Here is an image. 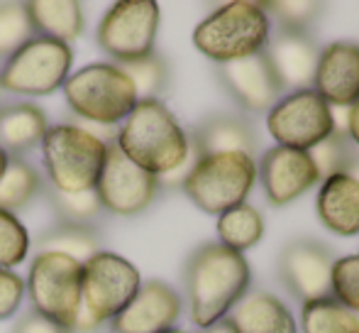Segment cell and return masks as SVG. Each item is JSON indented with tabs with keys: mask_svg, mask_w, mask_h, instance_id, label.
<instances>
[{
	"mask_svg": "<svg viewBox=\"0 0 359 333\" xmlns=\"http://www.w3.org/2000/svg\"><path fill=\"white\" fill-rule=\"evenodd\" d=\"M252 282L250 262L242 252L220 243H205L191 252L184 267L191 321L201 331L222 321L242 299Z\"/></svg>",
	"mask_w": 359,
	"mask_h": 333,
	"instance_id": "cell-1",
	"label": "cell"
},
{
	"mask_svg": "<svg viewBox=\"0 0 359 333\" xmlns=\"http://www.w3.org/2000/svg\"><path fill=\"white\" fill-rule=\"evenodd\" d=\"M115 145L130 162L154 176L174 171L191 155L189 135L159 98L137 100L115 133Z\"/></svg>",
	"mask_w": 359,
	"mask_h": 333,
	"instance_id": "cell-2",
	"label": "cell"
},
{
	"mask_svg": "<svg viewBox=\"0 0 359 333\" xmlns=\"http://www.w3.org/2000/svg\"><path fill=\"white\" fill-rule=\"evenodd\" d=\"M108 140L72 123L49 125L39 150L47 184L64 194L93 191L108 159Z\"/></svg>",
	"mask_w": 359,
	"mask_h": 333,
	"instance_id": "cell-3",
	"label": "cell"
},
{
	"mask_svg": "<svg viewBox=\"0 0 359 333\" xmlns=\"http://www.w3.org/2000/svg\"><path fill=\"white\" fill-rule=\"evenodd\" d=\"M271 39V20L262 3L220 5L194 30V44L203 57L217 64L237 62L266 49Z\"/></svg>",
	"mask_w": 359,
	"mask_h": 333,
	"instance_id": "cell-4",
	"label": "cell"
},
{
	"mask_svg": "<svg viewBox=\"0 0 359 333\" xmlns=\"http://www.w3.org/2000/svg\"><path fill=\"white\" fill-rule=\"evenodd\" d=\"M64 98L76 115L98 125L123 123L140 100L123 67L108 62L74 72L64 84Z\"/></svg>",
	"mask_w": 359,
	"mask_h": 333,
	"instance_id": "cell-5",
	"label": "cell"
},
{
	"mask_svg": "<svg viewBox=\"0 0 359 333\" xmlns=\"http://www.w3.org/2000/svg\"><path fill=\"white\" fill-rule=\"evenodd\" d=\"M255 181L257 162L250 155H205L196 159L181 189L203 214L220 216L245 204Z\"/></svg>",
	"mask_w": 359,
	"mask_h": 333,
	"instance_id": "cell-6",
	"label": "cell"
},
{
	"mask_svg": "<svg viewBox=\"0 0 359 333\" xmlns=\"http://www.w3.org/2000/svg\"><path fill=\"white\" fill-rule=\"evenodd\" d=\"M72 44L34 34L0 67V89L13 96H52L72 77Z\"/></svg>",
	"mask_w": 359,
	"mask_h": 333,
	"instance_id": "cell-7",
	"label": "cell"
},
{
	"mask_svg": "<svg viewBox=\"0 0 359 333\" xmlns=\"http://www.w3.org/2000/svg\"><path fill=\"white\" fill-rule=\"evenodd\" d=\"M81 280L83 265L79 260L59 252H37L25 280L32 309L74 331L81 311Z\"/></svg>",
	"mask_w": 359,
	"mask_h": 333,
	"instance_id": "cell-8",
	"label": "cell"
},
{
	"mask_svg": "<svg viewBox=\"0 0 359 333\" xmlns=\"http://www.w3.org/2000/svg\"><path fill=\"white\" fill-rule=\"evenodd\" d=\"M159 18V5L154 0L115 3L100 20L95 42L118 67L140 62L154 54Z\"/></svg>",
	"mask_w": 359,
	"mask_h": 333,
	"instance_id": "cell-9",
	"label": "cell"
},
{
	"mask_svg": "<svg viewBox=\"0 0 359 333\" xmlns=\"http://www.w3.org/2000/svg\"><path fill=\"white\" fill-rule=\"evenodd\" d=\"M142 287L140 270L125 257L100 250L83 262L81 280V306L98 321H113Z\"/></svg>",
	"mask_w": 359,
	"mask_h": 333,
	"instance_id": "cell-10",
	"label": "cell"
},
{
	"mask_svg": "<svg viewBox=\"0 0 359 333\" xmlns=\"http://www.w3.org/2000/svg\"><path fill=\"white\" fill-rule=\"evenodd\" d=\"M266 128L271 138L279 143V148L308 152L332 135L330 105L313 89L293 91L271 105L266 115Z\"/></svg>",
	"mask_w": 359,
	"mask_h": 333,
	"instance_id": "cell-11",
	"label": "cell"
},
{
	"mask_svg": "<svg viewBox=\"0 0 359 333\" xmlns=\"http://www.w3.org/2000/svg\"><path fill=\"white\" fill-rule=\"evenodd\" d=\"M159 189V176L130 162L115 143L108 145V159L95 184L103 211L115 216H137L149 209Z\"/></svg>",
	"mask_w": 359,
	"mask_h": 333,
	"instance_id": "cell-12",
	"label": "cell"
},
{
	"mask_svg": "<svg viewBox=\"0 0 359 333\" xmlns=\"http://www.w3.org/2000/svg\"><path fill=\"white\" fill-rule=\"evenodd\" d=\"M337 257L318 240H293L281 250L279 275L286 289L303 304L323 296H332L330 275Z\"/></svg>",
	"mask_w": 359,
	"mask_h": 333,
	"instance_id": "cell-13",
	"label": "cell"
},
{
	"mask_svg": "<svg viewBox=\"0 0 359 333\" xmlns=\"http://www.w3.org/2000/svg\"><path fill=\"white\" fill-rule=\"evenodd\" d=\"M179 292L161 280L142 282L135 299L110 321L113 333H166L181 316Z\"/></svg>",
	"mask_w": 359,
	"mask_h": 333,
	"instance_id": "cell-14",
	"label": "cell"
},
{
	"mask_svg": "<svg viewBox=\"0 0 359 333\" xmlns=\"http://www.w3.org/2000/svg\"><path fill=\"white\" fill-rule=\"evenodd\" d=\"M257 174L262 176L264 196L271 206L291 204L320 181L311 155L303 150L279 148V145L266 150L257 166Z\"/></svg>",
	"mask_w": 359,
	"mask_h": 333,
	"instance_id": "cell-15",
	"label": "cell"
},
{
	"mask_svg": "<svg viewBox=\"0 0 359 333\" xmlns=\"http://www.w3.org/2000/svg\"><path fill=\"white\" fill-rule=\"evenodd\" d=\"M217 79L227 89V93L252 113L271 110V105L279 100L284 91L266 59V52L252 54L237 62L217 64Z\"/></svg>",
	"mask_w": 359,
	"mask_h": 333,
	"instance_id": "cell-16",
	"label": "cell"
},
{
	"mask_svg": "<svg viewBox=\"0 0 359 333\" xmlns=\"http://www.w3.org/2000/svg\"><path fill=\"white\" fill-rule=\"evenodd\" d=\"M264 52L276 79H279L281 89L306 91L316 81L320 49H318V44L313 42V37L308 32L281 30L274 39H269Z\"/></svg>",
	"mask_w": 359,
	"mask_h": 333,
	"instance_id": "cell-17",
	"label": "cell"
},
{
	"mask_svg": "<svg viewBox=\"0 0 359 333\" xmlns=\"http://www.w3.org/2000/svg\"><path fill=\"white\" fill-rule=\"evenodd\" d=\"M316 93L327 105H352L359 98V44L332 42L320 49Z\"/></svg>",
	"mask_w": 359,
	"mask_h": 333,
	"instance_id": "cell-18",
	"label": "cell"
},
{
	"mask_svg": "<svg viewBox=\"0 0 359 333\" xmlns=\"http://www.w3.org/2000/svg\"><path fill=\"white\" fill-rule=\"evenodd\" d=\"M318 218L335 235L350 238L359 233V181L350 174H335L318 191Z\"/></svg>",
	"mask_w": 359,
	"mask_h": 333,
	"instance_id": "cell-19",
	"label": "cell"
},
{
	"mask_svg": "<svg viewBox=\"0 0 359 333\" xmlns=\"http://www.w3.org/2000/svg\"><path fill=\"white\" fill-rule=\"evenodd\" d=\"M47 130V113L37 103L29 100L0 103V148L10 157H25L29 150L39 148Z\"/></svg>",
	"mask_w": 359,
	"mask_h": 333,
	"instance_id": "cell-20",
	"label": "cell"
},
{
	"mask_svg": "<svg viewBox=\"0 0 359 333\" xmlns=\"http://www.w3.org/2000/svg\"><path fill=\"white\" fill-rule=\"evenodd\" d=\"M189 140L198 157L227 152H242L252 157L257 150L255 130L247 120L237 115H210L189 135Z\"/></svg>",
	"mask_w": 359,
	"mask_h": 333,
	"instance_id": "cell-21",
	"label": "cell"
},
{
	"mask_svg": "<svg viewBox=\"0 0 359 333\" xmlns=\"http://www.w3.org/2000/svg\"><path fill=\"white\" fill-rule=\"evenodd\" d=\"M227 321L235 333H298L291 311L269 292H252L230 311Z\"/></svg>",
	"mask_w": 359,
	"mask_h": 333,
	"instance_id": "cell-22",
	"label": "cell"
},
{
	"mask_svg": "<svg viewBox=\"0 0 359 333\" xmlns=\"http://www.w3.org/2000/svg\"><path fill=\"white\" fill-rule=\"evenodd\" d=\"M25 8L39 37L72 44L83 34V5L76 0H32V3H25Z\"/></svg>",
	"mask_w": 359,
	"mask_h": 333,
	"instance_id": "cell-23",
	"label": "cell"
},
{
	"mask_svg": "<svg viewBox=\"0 0 359 333\" xmlns=\"http://www.w3.org/2000/svg\"><path fill=\"white\" fill-rule=\"evenodd\" d=\"M44 179L27 157H10L8 169L0 179V209L18 216L25 211L29 201L42 191Z\"/></svg>",
	"mask_w": 359,
	"mask_h": 333,
	"instance_id": "cell-24",
	"label": "cell"
},
{
	"mask_svg": "<svg viewBox=\"0 0 359 333\" xmlns=\"http://www.w3.org/2000/svg\"><path fill=\"white\" fill-rule=\"evenodd\" d=\"M262 235H264V218L255 206L240 204L217 216V238L225 248L245 252L255 248Z\"/></svg>",
	"mask_w": 359,
	"mask_h": 333,
	"instance_id": "cell-25",
	"label": "cell"
},
{
	"mask_svg": "<svg viewBox=\"0 0 359 333\" xmlns=\"http://www.w3.org/2000/svg\"><path fill=\"white\" fill-rule=\"evenodd\" d=\"M39 252H59V255L74 257L83 265L88 257L100 252V238L93 226H72V223H54L37 238Z\"/></svg>",
	"mask_w": 359,
	"mask_h": 333,
	"instance_id": "cell-26",
	"label": "cell"
},
{
	"mask_svg": "<svg viewBox=\"0 0 359 333\" xmlns=\"http://www.w3.org/2000/svg\"><path fill=\"white\" fill-rule=\"evenodd\" d=\"M301 319L303 333H359V316L335 296L306 301Z\"/></svg>",
	"mask_w": 359,
	"mask_h": 333,
	"instance_id": "cell-27",
	"label": "cell"
},
{
	"mask_svg": "<svg viewBox=\"0 0 359 333\" xmlns=\"http://www.w3.org/2000/svg\"><path fill=\"white\" fill-rule=\"evenodd\" d=\"M42 191L47 196L49 206H52L54 216H57V223L93 226V221L100 218V214H103V204H100L95 189L83 191V194H64V191L54 189L44 181Z\"/></svg>",
	"mask_w": 359,
	"mask_h": 333,
	"instance_id": "cell-28",
	"label": "cell"
},
{
	"mask_svg": "<svg viewBox=\"0 0 359 333\" xmlns=\"http://www.w3.org/2000/svg\"><path fill=\"white\" fill-rule=\"evenodd\" d=\"M34 34L25 3H0V67Z\"/></svg>",
	"mask_w": 359,
	"mask_h": 333,
	"instance_id": "cell-29",
	"label": "cell"
},
{
	"mask_svg": "<svg viewBox=\"0 0 359 333\" xmlns=\"http://www.w3.org/2000/svg\"><path fill=\"white\" fill-rule=\"evenodd\" d=\"M308 155H311L313 164H316V171H318V176H320V181L330 179V176H335V174H345L357 157L352 140L342 138V135H330V138H325L323 143H318L313 150H308Z\"/></svg>",
	"mask_w": 359,
	"mask_h": 333,
	"instance_id": "cell-30",
	"label": "cell"
},
{
	"mask_svg": "<svg viewBox=\"0 0 359 333\" xmlns=\"http://www.w3.org/2000/svg\"><path fill=\"white\" fill-rule=\"evenodd\" d=\"M123 72L130 77L140 100L159 98V93L166 89V81H169V67H166V62L156 52L140 59V62L125 64Z\"/></svg>",
	"mask_w": 359,
	"mask_h": 333,
	"instance_id": "cell-31",
	"label": "cell"
},
{
	"mask_svg": "<svg viewBox=\"0 0 359 333\" xmlns=\"http://www.w3.org/2000/svg\"><path fill=\"white\" fill-rule=\"evenodd\" d=\"M29 252V233L22 221L10 211L0 209V270L22 265Z\"/></svg>",
	"mask_w": 359,
	"mask_h": 333,
	"instance_id": "cell-32",
	"label": "cell"
},
{
	"mask_svg": "<svg viewBox=\"0 0 359 333\" xmlns=\"http://www.w3.org/2000/svg\"><path fill=\"white\" fill-rule=\"evenodd\" d=\"M266 15H274L281 22V30H291V32H308L313 22L320 18L325 10L323 3H313V0H286V3H262Z\"/></svg>",
	"mask_w": 359,
	"mask_h": 333,
	"instance_id": "cell-33",
	"label": "cell"
},
{
	"mask_svg": "<svg viewBox=\"0 0 359 333\" xmlns=\"http://www.w3.org/2000/svg\"><path fill=\"white\" fill-rule=\"evenodd\" d=\"M330 289L340 304L359 314V252L335 260L330 275Z\"/></svg>",
	"mask_w": 359,
	"mask_h": 333,
	"instance_id": "cell-34",
	"label": "cell"
},
{
	"mask_svg": "<svg viewBox=\"0 0 359 333\" xmlns=\"http://www.w3.org/2000/svg\"><path fill=\"white\" fill-rule=\"evenodd\" d=\"M27 296V285L15 270H0V321L10 319L20 311Z\"/></svg>",
	"mask_w": 359,
	"mask_h": 333,
	"instance_id": "cell-35",
	"label": "cell"
},
{
	"mask_svg": "<svg viewBox=\"0 0 359 333\" xmlns=\"http://www.w3.org/2000/svg\"><path fill=\"white\" fill-rule=\"evenodd\" d=\"M13 333H72V331L64 329V326H59L57 321L42 316L39 311L29 309V311H25L18 321H15Z\"/></svg>",
	"mask_w": 359,
	"mask_h": 333,
	"instance_id": "cell-36",
	"label": "cell"
},
{
	"mask_svg": "<svg viewBox=\"0 0 359 333\" xmlns=\"http://www.w3.org/2000/svg\"><path fill=\"white\" fill-rule=\"evenodd\" d=\"M332 135L350 138V105H330Z\"/></svg>",
	"mask_w": 359,
	"mask_h": 333,
	"instance_id": "cell-37",
	"label": "cell"
},
{
	"mask_svg": "<svg viewBox=\"0 0 359 333\" xmlns=\"http://www.w3.org/2000/svg\"><path fill=\"white\" fill-rule=\"evenodd\" d=\"M350 140L359 148V98L350 105Z\"/></svg>",
	"mask_w": 359,
	"mask_h": 333,
	"instance_id": "cell-38",
	"label": "cell"
},
{
	"mask_svg": "<svg viewBox=\"0 0 359 333\" xmlns=\"http://www.w3.org/2000/svg\"><path fill=\"white\" fill-rule=\"evenodd\" d=\"M201 333H235V329H232V324L227 319H222V321H217V324L213 326H208V329H203Z\"/></svg>",
	"mask_w": 359,
	"mask_h": 333,
	"instance_id": "cell-39",
	"label": "cell"
},
{
	"mask_svg": "<svg viewBox=\"0 0 359 333\" xmlns=\"http://www.w3.org/2000/svg\"><path fill=\"white\" fill-rule=\"evenodd\" d=\"M8 159H10V155L5 152L3 148H0V179H3V174H5V169H8Z\"/></svg>",
	"mask_w": 359,
	"mask_h": 333,
	"instance_id": "cell-40",
	"label": "cell"
},
{
	"mask_svg": "<svg viewBox=\"0 0 359 333\" xmlns=\"http://www.w3.org/2000/svg\"><path fill=\"white\" fill-rule=\"evenodd\" d=\"M345 174H350L352 179H357V181H359V155H357V157H355V162L350 164V169H347Z\"/></svg>",
	"mask_w": 359,
	"mask_h": 333,
	"instance_id": "cell-41",
	"label": "cell"
},
{
	"mask_svg": "<svg viewBox=\"0 0 359 333\" xmlns=\"http://www.w3.org/2000/svg\"><path fill=\"white\" fill-rule=\"evenodd\" d=\"M166 333H191V331H181V329H171V331H166Z\"/></svg>",
	"mask_w": 359,
	"mask_h": 333,
	"instance_id": "cell-42",
	"label": "cell"
},
{
	"mask_svg": "<svg viewBox=\"0 0 359 333\" xmlns=\"http://www.w3.org/2000/svg\"><path fill=\"white\" fill-rule=\"evenodd\" d=\"M357 316H359V314H357Z\"/></svg>",
	"mask_w": 359,
	"mask_h": 333,
	"instance_id": "cell-43",
	"label": "cell"
}]
</instances>
